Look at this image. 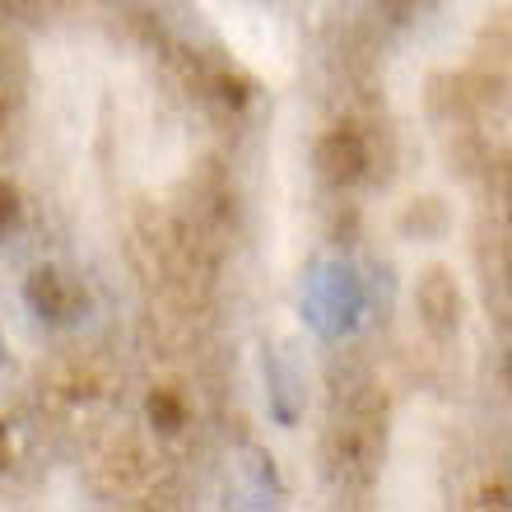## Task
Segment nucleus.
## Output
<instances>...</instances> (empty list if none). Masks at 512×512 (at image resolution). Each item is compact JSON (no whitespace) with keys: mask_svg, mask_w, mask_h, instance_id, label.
<instances>
[{"mask_svg":"<svg viewBox=\"0 0 512 512\" xmlns=\"http://www.w3.org/2000/svg\"><path fill=\"white\" fill-rule=\"evenodd\" d=\"M415 303H419V317L429 326L433 336H452L461 322V294H457V280L447 275L443 266L424 270V280L415 289Z\"/></svg>","mask_w":512,"mask_h":512,"instance_id":"2","label":"nucleus"},{"mask_svg":"<svg viewBox=\"0 0 512 512\" xmlns=\"http://www.w3.org/2000/svg\"><path fill=\"white\" fill-rule=\"evenodd\" d=\"M28 303H33V312L38 317H47V322H61V317H70V289L66 280H61V270L42 266L28 275Z\"/></svg>","mask_w":512,"mask_h":512,"instance_id":"3","label":"nucleus"},{"mask_svg":"<svg viewBox=\"0 0 512 512\" xmlns=\"http://www.w3.org/2000/svg\"><path fill=\"white\" fill-rule=\"evenodd\" d=\"M508 201H512V187H508Z\"/></svg>","mask_w":512,"mask_h":512,"instance_id":"11","label":"nucleus"},{"mask_svg":"<svg viewBox=\"0 0 512 512\" xmlns=\"http://www.w3.org/2000/svg\"><path fill=\"white\" fill-rule=\"evenodd\" d=\"M19 224V191L0 177V233H10Z\"/></svg>","mask_w":512,"mask_h":512,"instance_id":"5","label":"nucleus"},{"mask_svg":"<svg viewBox=\"0 0 512 512\" xmlns=\"http://www.w3.org/2000/svg\"><path fill=\"white\" fill-rule=\"evenodd\" d=\"M219 98H224V103H233V108H243V103H247V84L243 80H219Z\"/></svg>","mask_w":512,"mask_h":512,"instance_id":"6","label":"nucleus"},{"mask_svg":"<svg viewBox=\"0 0 512 512\" xmlns=\"http://www.w3.org/2000/svg\"><path fill=\"white\" fill-rule=\"evenodd\" d=\"M503 378H508V387H512V354H508V364H503Z\"/></svg>","mask_w":512,"mask_h":512,"instance_id":"10","label":"nucleus"},{"mask_svg":"<svg viewBox=\"0 0 512 512\" xmlns=\"http://www.w3.org/2000/svg\"><path fill=\"white\" fill-rule=\"evenodd\" d=\"M368 168V149H364V135L354 126H336V131L322 135L317 145V173L331 182V187H350L359 182Z\"/></svg>","mask_w":512,"mask_h":512,"instance_id":"1","label":"nucleus"},{"mask_svg":"<svg viewBox=\"0 0 512 512\" xmlns=\"http://www.w3.org/2000/svg\"><path fill=\"white\" fill-rule=\"evenodd\" d=\"M0 466H5V424H0Z\"/></svg>","mask_w":512,"mask_h":512,"instance_id":"9","label":"nucleus"},{"mask_svg":"<svg viewBox=\"0 0 512 512\" xmlns=\"http://www.w3.org/2000/svg\"><path fill=\"white\" fill-rule=\"evenodd\" d=\"M145 410H149V424H154L159 433H177L182 429V415H187L173 391H154V396L145 401Z\"/></svg>","mask_w":512,"mask_h":512,"instance_id":"4","label":"nucleus"},{"mask_svg":"<svg viewBox=\"0 0 512 512\" xmlns=\"http://www.w3.org/2000/svg\"><path fill=\"white\" fill-rule=\"evenodd\" d=\"M480 503H485V508H512V489L508 485H485Z\"/></svg>","mask_w":512,"mask_h":512,"instance_id":"7","label":"nucleus"},{"mask_svg":"<svg viewBox=\"0 0 512 512\" xmlns=\"http://www.w3.org/2000/svg\"><path fill=\"white\" fill-rule=\"evenodd\" d=\"M0 5H5L10 14H28V10H33V0H0Z\"/></svg>","mask_w":512,"mask_h":512,"instance_id":"8","label":"nucleus"},{"mask_svg":"<svg viewBox=\"0 0 512 512\" xmlns=\"http://www.w3.org/2000/svg\"><path fill=\"white\" fill-rule=\"evenodd\" d=\"M508 284H512V270H508Z\"/></svg>","mask_w":512,"mask_h":512,"instance_id":"12","label":"nucleus"}]
</instances>
